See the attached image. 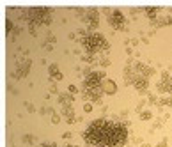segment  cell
Returning a JSON list of instances; mask_svg holds the SVG:
<instances>
[{
  "label": "cell",
  "instance_id": "obj_4",
  "mask_svg": "<svg viewBox=\"0 0 172 147\" xmlns=\"http://www.w3.org/2000/svg\"><path fill=\"white\" fill-rule=\"evenodd\" d=\"M101 76L103 74H99V73H91L85 78V87L87 89H98V85L101 83Z\"/></svg>",
  "mask_w": 172,
  "mask_h": 147
},
{
  "label": "cell",
  "instance_id": "obj_1",
  "mask_svg": "<svg viewBox=\"0 0 172 147\" xmlns=\"http://www.w3.org/2000/svg\"><path fill=\"white\" fill-rule=\"evenodd\" d=\"M83 138L99 147H119L126 140V128L108 121H96L83 133Z\"/></svg>",
  "mask_w": 172,
  "mask_h": 147
},
{
  "label": "cell",
  "instance_id": "obj_2",
  "mask_svg": "<svg viewBox=\"0 0 172 147\" xmlns=\"http://www.w3.org/2000/svg\"><path fill=\"white\" fill-rule=\"evenodd\" d=\"M82 43H83V46H85L87 52H98V50H101L103 46H107L105 39L101 36H98V34H91V36L83 37Z\"/></svg>",
  "mask_w": 172,
  "mask_h": 147
},
{
  "label": "cell",
  "instance_id": "obj_7",
  "mask_svg": "<svg viewBox=\"0 0 172 147\" xmlns=\"http://www.w3.org/2000/svg\"><path fill=\"white\" fill-rule=\"evenodd\" d=\"M105 91L108 92V94H114L115 92V83L114 82H107V83H105Z\"/></svg>",
  "mask_w": 172,
  "mask_h": 147
},
{
  "label": "cell",
  "instance_id": "obj_8",
  "mask_svg": "<svg viewBox=\"0 0 172 147\" xmlns=\"http://www.w3.org/2000/svg\"><path fill=\"white\" fill-rule=\"evenodd\" d=\"M23 140H25V142H27V144H29V142H30V144H32V142H34V138H32V136H23Z\"/></svg>",
  "mask_w": 172,
  "mask_h": 147
},
{
  "label": "cell",
  "instance_id": "obj_6",
  "mask_svg": "<svg viewBox=\"0 0 172 147\" xmlns=\"http://www.w3.org/2000/svg\"><path fill=\"white\" fill-rule=\"evenodd\" d=\"M50 74H52V78H53V80H62V73L57 71V68H55V66H52V68H50Z\"/></svg>",
  "mask_w": 172,
  "mask_h": 147
},
{
  "label": "cell",
  "instance_id": "obj_3",
  "mask_svg": "<svg viewBox=\"0 0 172 147\" xmlns=\"http://www.w3.org/2000/svg\"><path fill=\"white\" fill-rule=\"evenodd\" d=\"M108 21H110V25L115 27V28H122V25H124V16H122L119 11H112L110 16H108Z\"/></svg>",
  "mask_w": 172,
  "mask_h": 147
},
{
  "label": "cell",
  "instance_id": "obj_5",
  "mask_svg": "<svg viewBox=\"0 0 172 147\" xmlns=\"http://www.w3.org/2000/svg\"><path fill=\"white\" fill-rule=\"evenodd\" d=\"M87 14H89V18H85L83 21H85L87 25L94 27L96 23H98V14H96V11H87Z\"/></svg>",
  "mask_w": 172,
  "mask_h": 147
}]
</instances>
